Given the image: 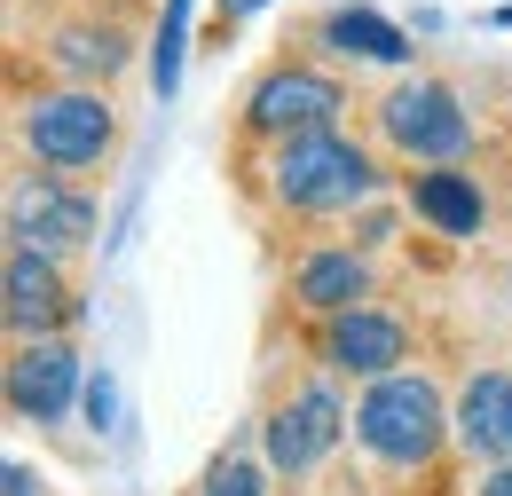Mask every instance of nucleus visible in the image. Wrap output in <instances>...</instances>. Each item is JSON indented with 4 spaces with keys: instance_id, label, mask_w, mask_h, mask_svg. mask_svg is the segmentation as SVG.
Listing matches in <instances>:
<instances>
[{
    "instance_id": "obj_1",
    "label": "nucleus",
    "mask_w": 512,
    "mask_h": 496,
    "mask_svg": "<svg viewBox=\"0 0 512 496\" xmlns=\"http://www.w3.org/2000/svg\"><path fill=\"white\" fill-rule=\"evenodd\" d=\"M260 174H268L276 213H292V221H347V213H363L386 189L379 150L355 142L347 126H316V134L268 142V166Z\"/></svg>"
},
{
    "instance_id": "obj_2",
    "label": "nucleus",
    "mask_w": 512,
    "mask_h": 496,
    "mask_svg": "<svg viewBox=\"0 0 512 496\" xmlns=\"http://www.w3.org/2000/svg\"><path fill=\"white\" fill-rule=\"evenodd\" d=\"M449 441H457V426H449V402L426 371L371 378V386L355 394V449H363L379 473H394V481H426V473L442 465Z\"/></svg>"
},
{
    "instance_id": "obj_3",
    "label": "nucleus",
    "mask_w": 512,
    "mask_h": 496,
    "mask_svg": "<svg viewBox=\"0 0 512 496\" xmlns=\"http://www.w3.org/2000/svg\"><path fill=\"white\" fill-rule=\"evenodd\" d=\"M16 150L40 166V174H103L111 150H119V103L111 87H32L16 95Z\"/></svg>"
},
{
    "instance_id": "obj_4",
    "label": "nucleus",
    "mask_w": 512,
    "mask_h": 496,
    "mask_svg": "<svg viewBox=\"0 0 512 496\" xmlns=\"http://www.w3.org/2000/svg\"><path fill=\"white\" fill-rule=\"evenodd\" d=\"M371 126H379L386 150L410 158V166H465V150H473V111H465V95H457L449 79H426V71L394 79L379 103H371Z\"/></svg>"
},
{
    "instance_id": "obj_5",
    "label": "nucleus",
    "mask_w": 512,
    "mask_h": 496,
    "mask_svg": "<svg viewBox=\"0 0 512 496\" xmlns=\"http://www.w3.org/2000/svg\"><path fill=\"white\" fill-rule=\"evenodd\" d=\"M347 434H355V410L339 402V386H331V378H300L284 402H268V418H260V457H268V473L308 481Z\"/></svg>"
},
{
    "instance_id": "obj_6",
    "label": "nucleus",
    "mask_w": 512,
    "mask_h": 496,
    "mask_svg": "<svg viewBox=\"0 0 512 496\" xmlns=\"http://www.w3.org/2000/svg\"><path fill=\"white\" fill-rule=\"evenodd\" d=\"M95 189L71 182V174H16L8 182V245H32L48 260H79L95 252Z\"/></svg>"
},
{
    "instance_id": "obj_7",
    "label": "nucleus",
    "mask_w": 512,
    "mask_h": 496,
    "mask_svg": "<svg viewBox=\"0 0 512 496\" xmlns=\"http://www.w3.org/2000/svg\"><path fill=\"white\" fill-rule=\"evenodd\" d=\"M347 119V87L323 71V63H268L245 95V134L253 142H292V134H316V126H339Z\"/></svg>"
},
{
    "instance_id": "obj_8",
    "label": "nucleus",
    "mask_w": 512,
    "mask_h": 496,
    "mask_svg": "<svg viewBox=\"0 0 512 496\" xmlns=\"http://www.w3.org/2000/svg\"><path fill=\"white\" fill-rule=\"evenodd\" d=\"M87 371L95 363L71 347L64 331L56 339H16L8 347V410L32 418V426H64L79 410V394H87Z\"/></svg>"
},
{
    "instance_id": "obj_9",
    "label": "nucleus",
    "mask_w": 512,
    "mask_h": 496,
    "mask_svg": "<svg viewBox=\"0 0 512 496\" xmlns=\"http://www.w3.org/2000/svg\"><path fill=\"white\" fill-rule=\"evenodd\" d=\"M0 323H8V339H56L79 323V292H71L64 260H48V252L32 245H8L0 260Z\"/></svg>"
},
{
    "instance_id": "obj_10",
    "label": "nucleus",
    "mask_w": 512,
    "mask_h": 496,
    "mask_svg": "<svg viewBox=\"0 0 512 496\" xmlns=\"http://www.w3.org/2000/svg\"><path fill=\"white\" fill-rule=\"evenodd\" d=\"M316 363L331 378H363V386L394 378V371H410V323L386 308H347L316 331Z\"/></svg>"
},
{
    "instance_id": "obj_11",
    "label": "nucleus",
    "mask_w": 512,
    "mask_h": 496,
    "mask_svg": "<svg viewBox=\"0 0 512 496\" xmlns=\"http://www.w3.org/2000/svg\"><path fill=\"white\" fill-rule=\"evenodd\" d=\"M379 300V268H371V252L363 245H308L292 260V308L331 323V315L347 308H371Z\"/></svg>"
},
{
    "instance_id": "obj_12",
    "label": "nucleus",
    "mask_w": 512,
    "mask_h": 496,
    "mask_svg": "<svg viewBox=\"0 0 512 496\" xmlns=\"http://www.w3.org/2000/svg\"><path fill=\"white\" fill-rule=\"evenodd\" d=\"M40 56H48V71H56L64 87H111L134 63V32L119 16H95V8H87V16H64V24L48 32Z\"/></svg>"
},
{
    "instance_id": "obj_13",
    "label": "nucleus",
    "mask_w": 512,
    "mask_h": 496,
    "mask_svg": "<svg viewBox=\"0 0 512 496\" xmlns=\"http://www.w3.org/2000/svg\"><path fill=\"white\" fill-rule=\"evenodd\" d=\"M457 449L481 465H512V371H473L449 402Z\"/></svg>"
},
{
    "instance_id": "obj_14",
    "label": "nucleus",
    "mask_w": 512,
    "mask_h": 496,
    "mask_svg": "<svg viewBox=\"0 0 512 496\" xmlns=\"http://www.w3.org/2000/svg\"><path fill=\"white\" fill-rule=\"evenodd\" d=\"M410 213H418L434 237L473 245V237L489 229V189L473 182L465 166H418V174H410Z\"/></svg>"
},
{
    "instance_id": "obj_15",
    "label": "nucleus",
    "mask_w": 512,
    "mask_h": 496,
    "mask_svg": "<svg viewBox=\"0 0 512 496\" xmlns=\"http://www.w3.org/2000/svg\"><path fill=\"white\" fill-rule=\"evenodd\" d=\"M316 40L323 56H339V63H410L418 48H410V32L394 24V16H379V8H363V0H339V8H323L316 16Z\"/></svg>"
},
{
    "instance_id": "obj_16",
    "label": "nucleus",
    "mask_w": 512,
    "mask_h": 496,
    "mask_svg": "<svg viewBox=\"0 0 512 496\" xmlns=\"http://www.w3.org/2000/svg\"><path fill=\"white\" fill-rule=\"evenodd\" d=\"M190 16L197 0H166V16H158V40H150V87H158V103L182 87V56H190Z\"/></svg>"
},
{
    "instance_id": "obj_17",
    "label": "nucleus",
    "mask_w": 512,
    "mask_h": 496,
    "mask_svg": "<svg viewBox=\"0 0 512 496\" xmlns=\"http://www.w3.org/2000/svg\"><path fill=\"white\" fill-rule=\"evenodd\" d=\"M197 496H268V457H253L245 441H237V449H221V457L205 465Z\"/></svg>"
},
{
    "instance_id": "obj_18",
    "label": "nucleus",
    "mask_w": 512,
    "mask_h": 496,
    "mask_svg": "<svg viewBox=\"0 0 512 496\" xmlns=\"http://www.w3.org/2000/svg\"><path fill=\"white\" fill-rule=\"evenodd\" d=\"M79 418H87L95 434H111V426H119V378L103 371V363L87 371V394H79Z\"/></svg>"
},
{
    "instance_id": "obj_19",
    "label": "nucleus",
    "mask_w": 512,
    "mask_h": 496,
    "mask_svg": "<svg viewBox=\"0 0 512 496\" xmlns=\"http://www.w3.org/2000/svg\"><path fill=\"white\" fill-rule=\"evenodd\" d=\"M0 496H48V473L24 465V457H8V465H0Z\"/></svg>"
},
{
    "instance_id": "obj_20",
    "label": "nucleus",
    "mask_w": 512,
    "mask_h": 496,
    "mask_svg": "<svg viewBox=\"0 0 512 496\" xmlns=\"http://www.w3.org/2000/svg\"><path fill=\"white\" fill-rule=\"evenodd\" d=\"M260 8H268V0H221V8H213V40H229L237 24H253Z\"/></svg>"
},
{
    "instance_id": "obj_21",
    "label": "nucleus",
    "mask_w": 512,
    "mask_h": 496,
    "mask_svg": "<svg viewBox=\"0 0 512 496\" xmlns=\"http://www.w3.org/2000/svg\"><path fill=\"white\" fill-rule=\"evenodd\" d=\"M386 237H394V213H363V221H355V237H347V245H363V252H379Z\"/></svg>"
},
{
    "instance_id": "obj_22",
    "label": "nucleus",
    "mask_w": 512,
    "mask_h": 496,
    "mask_svg": "<svg viewBox=\"0 0 512 496\" xmlns=\"http://www.w3.org/2000/svg\"><path fill=\"white\" fill-rule=\"evenodd\" d=\"M473 496H512V465H489V473H481V489Z\"/></svg>"
},
{
    "instance_id": "obj_23",
    "label": "nucleus",
    "mask_w": 512,
    "mask_h": 496,
    "mask_svg": "<svg viewBox=\"0 0 512 496\" xmlns=\"http://www.w3.org/2000/svg\"><path fill=\"white\" fill-rule=\"evenodd\" d=\"M497 24H512V0H505V8H497Z\"/></svg>"
}]
</instances>
